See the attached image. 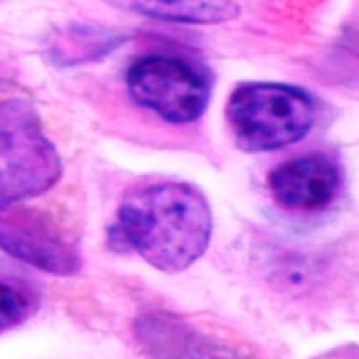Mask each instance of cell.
<instances>
[{"instance_id": "obj_9", "label": "cell", "mask_w": 359, "mask_h": 359, "mask_svg": "<svg viewBox=\"0 0 359 359\" xmlns=\"http://www.w3.org/2000/svg\"><path fill=\"white\" fill-rule=\"evenodd\" d=\"M35 300L12 283L0 281V332L27 321L35 311Z\"/></svg>"}, {"instance_id": "obj_6", "label": "cell", "mask_w": 359, "mask_h": 359, "mask_svg": "<svg viewBox=\"0 0 359 359\" xmlns=\"http://www.w3.org/2000/svg\"><path fill=\"white\" fill-rule=\"evenodd\" d=\"M134 340L147 359H262L247 346L172 311L138 316Z\"/></svg>"}, {"instance_id": "obj_7", "label": "cell", "mask_w": 359, "mask_h": 359, "mask_svg": "<svg viewBox=\"0 0 359 359\" xmlns=\"http://www.w3.org/2000/svg\"><path fill=\"white\" fill-rule=\"evenodd\" d=\"M339 165L323 153L285 161L269 172L273 199L290 210H321L329 207L340 189Z\"/></svg>"}, {"instance_id": "obj_1", "label": "cell", "mask_w": 359, "mask_h": 359, "mask_svg": "<svg viewBox=\"0 0 359 359\" xmlns=\"http://www.w3.org/2000/svg\"><path fill=\"white\" fill-rule=\"evenodd\" d=\"M210 237V205L199 187L186 182H155L132 189L109 229V245L134 250L165 273H178L197 262Z\"/></svg>"}, {"instance_id": "obj_5", "label": "cell", "mask_w": 359, "mask_h": 359, "mask_svg": "<svg viewBox=\"0 0 359 359\" xmlns=\"http://www.w3.org/2000/svg\"><path fill=\"white\" fill-rule=\"evenodd\" d=\"M0 250L52 276H75L83 268L76 243L46 212L15 207L0 210Z\"/></svg>"}, {"instance_id": "obj_4", "label": "cell", "mask_w": 359, "mask_h": 359, "mask_svg": "<svg viewBox=\"0 0 359 359\" xmlns=\"http://www.w3.org/2000/svg\"><path fill=\"white\" fill-rule=\"evenodd\" d=\"M130 97L166 123L189 125L203 117L212 83L199 65L178 55H145L126 73Z\"/></svg>"}, {"instance_id": "obj_2", "label": "cell", "mask_w": 359, "mask_h": 359, "mask_svg": "<svg viewBox=\"0 0 359 359\" xmlns=\"http://www.w3.org/2000/svg\"><path fill=\"white\" fill-rule=\"evenodd\" d=\"M226 118L239 149L268 153L304 140L316 123V105L290 84L245 83L231 92Z\"/></svg>"}, {"instance_id": "obj_8", "label": "cell", "mask_w": 359, "mask_h": 359, "mask_svg": "<svg viewBox=\"0 0 359 359\" xmlns=\"http://www.w3.org/2000/svg\"><path fill=\"white\" fill-rule=\"evenodd\" d=\"M118 10L151 20L186 23V25H218L235 20L239 6L235 0H102Z\"/></svg>"}, {"instance_id": "obj_3", "label": "cell", "mask_w": 359, "mask_h": 359, "mask_svg": "<svg viewBox=\"0 0 359 359\" xmlns=\"http://www.w3.org/2000/svg\"><path fill=\"white\" fill-rule=\"evenodd\" d=\"M62 157L25 100L0 102V210L36 199L60 182Z\"/></svg>"}]
</instances>
